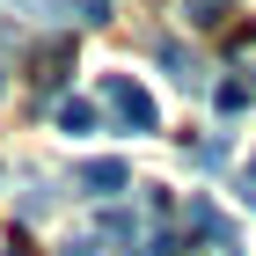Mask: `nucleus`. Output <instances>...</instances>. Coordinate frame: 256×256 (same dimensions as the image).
Wrapping results in <instances>:
<instances>
[{
    "instance_id": "obj_6",
    "label": "nucleus",
    "mask_w": 256,
    "mask_h": 256,
    "mask_svg": "<svg viewBox=\"0 0 256 256\" xmlns=\"http://www.w3.org/2000/svg\"><path fill=\"white\" fill-rule=\"evenodd\" d=\"M154 59L168 66V80H176V88H198V59H190V44H176V37H154Z\"/></svg>"
},
{
    "instance_id": "obj_12",
    "label": "nucleus",
    "mask_w": 256,
    "mask_h": 256,
    "mask_svg": "<svg viewBox=\"0 0 256 256\" xmlns=\"http://www.w3.org/2000/svg\"><path fill=\"white\" fill-rule=\"evenodd\" d=\"M234 190H242V205L256 212V168H242V176H234Z\"/></svg>"
},
{
    "instance_id": "obj_10",
    "label": "nucleus",
    "mask_w": 256,
    "mask_h": 256,
    "mask_svg": "<svg viewBox=\"0 0 256 256\" xmlns=\"http://www.w3.org/2000/svg\"><path fill=\"white\" fill-rule=\"evenodd\" d=\"M183 249H190V242H183L176 227H154V234H146V249H139V256H183Z\"/></svg>"
},
{
    "instance_id": "obj_14",
    "label": "nucleus",
    "mask_w": 256,
    "mask_h": 256,
    "mask_svg": "<svg viewBox=\"0 0 256 256\" xmlns=\"http://www.w3.org/2000/svg\"><path fill=\"white\" fill-rule=\"evenodd\" d=\"M66 256H96V242H66Z\"/></svg>"
},
{
    "instance_id": "obj_3",
    "label": "nucleus",
    "mask_w": 256,
    "mask_h": 256,
    "mask_svg": "<svg viewBox=\"0 0 256 256\" xmlns=\"http://www.w3.org/2000/svg\"><path fill=\"white\" fill-rule=\"evenodd\" d=\"M124 183H132L124 161H110V154H102V161H80V190H88V198H118Z\"/></svg>"
},
{
    "instance_id": "obj_15",
    "label": "nucleus",
    "mask_w": 256,
    "mask_h": 256,
    "mask_svg": "<svg viewBox=\"0 0 256 256\" xmlns=\"http://www.w3.org/2000/svg\"><path fill=\"white\" fill-rule=\"evenodd\" d=\"M8 256H22V249H8Z\"/></svg>"
},
{
    "instance_id": "obj_13",
    "label": "nucleus",
    "mask_w": 256,
    "mask_h": 256,
    "mask_svg": "<svg viewBox=\"0 0 256 256\" xmlns=\"http://www.w3.org/2000/svg\"><path fill=\"white\" fill-rule=\"evenodd\" d=\"M220 8H227V0H190V15H198V22H220Z\"/></svg>"
},
{
    "instance_id": "obj_7",
    "label": "nucleus",
    "mask_w": 256,
    "mask_h": 256,
    "mask_svg": "<svg viewBox=\"0 0 256 256\" xmlns=\"http://www.w3.org/2000/svg\"><path fill=\"white\" fill-rule=\"evenodd\" d=\"M249 102H256V80H220V88H212V110H220V118H242Z\"/></svg>"
},
{
    "instance_id": "obj_2",
    "label": "nucleus",
    "mask_w": 256,
    "mask_h": 256,
    "mask_svg": "<svg viewBox=\"0 0 256 256\" xmlns=\"http://www.w3.org/2000/svg\"><path fill=\"white\" fill-rule=\"evenodd\" d=\"M183 227H190V242H205V249H220V256H234V249H242L234 220L220 212L212 198H190V205H183Z\"/></svg>"
},
{
    "instance_id": "obj_9",
    "label": "nucleus",
    "mask_w": 256,
    "mask_h": 256,
    "mask_svg": "<svg viewBox=\"0 0 256 256\" xmlns=\"http://www.w3.org/2000/svg\"><path fill=\"white\" fill-rule=\"evenodd\" d=\"M66 22H110V0H59Z\"/></svg>"
},
{
    "instance_id": "obj_4",
    "label": "nucleus",
    "mask_w": 256,
    "mask_h": 256,
    "mask_svg": "<svg viewBox=\"0 0 256 256\" xmlns=\"http://www.w3.org/2000/svg\"><path fill=\"white\" fill-rule=\"evenodd\" d=\"M96 242H110V249H132V256H139V220L124 212V205H102V212H96Z\"/></svg>"
},
{
    "instance_id": "obj_11",
    "label": "nucleus",
    "mask_w": 256,
    "mask_h": 256,
    "mask_svg": "<svg viewBox=\"0 0 256 256\" xmlns=\"http://www.w3.org/2000/svg\"><path fill=\"white\" fill-rule=\"evenodd\" d=\"M52 205H59V190H52V183H30V190H22V220L52 212Z\"/></svg>"
},
{
    "instance_id": "obj_5",
    "label": "nucleus",
    "mask_w": 256,
    "mask_h": 256,
    "mask_svg": "<svg viewBox=\"0 0 256 256\" xmlns=\"http://www.w3.org/2000/svg\"><path fill=\"white\" fill-rule=\"evenodd\" d=\"M52 124L80 139V132H96V124H102V110H96L88 96H66V102H52Z\"/></svg>"
},
{
    "instance_id": "obj_8",
    "label": "nucleus",
    "mask_w": 256,
    "mask_h": 256,
    "mask_svg": "<svg viewBox=\"0 0 256 256\" xmlns=\"http://www.w3.org/2000/svg\"><path fill=\"white\" fill-rule=\"evenodd\" d=\"M190 161H198V168H227V161H234L227 132H220V139H205V146H190Z\"/></svg>"
},
{
    "instance_id": "obj_1",
    "label": "nucleus",
    "mask_w": 256,
    "mask_h": 256,
    "mask_svg": "<svg viewBox=\"0 0 256 256\" xmlns=\"http://www.w3.org/2000/svg\"><path fill=\"white\" fill-rule=\"evenodd\" d=\"M102 102H110V118H118V132H154V124H161L154 96H146V88H139L132 74H102Z\"/></svg>"
}]
</instances>
